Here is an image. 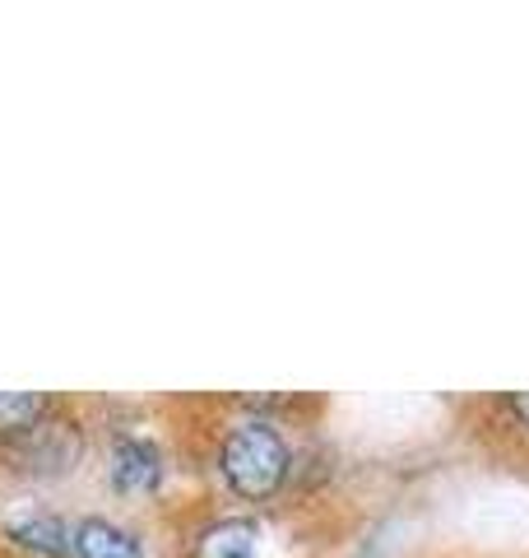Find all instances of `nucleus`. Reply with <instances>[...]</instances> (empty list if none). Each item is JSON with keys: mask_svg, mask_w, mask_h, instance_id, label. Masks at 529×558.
Here are the masks:
<instances>
[{"mask_svg": "<svg viewBox=\"0 0 529 558\" xmlns=\"http://www.w3.org/2000/svg\"><path fill=\"white\" fill-rule=\"evenodd\" d=\"M219 475L242 502H274L293 480V447L284 428L264 414H242L219 438Z\"/></svg>", "mask_w": 529, "mask_h": 558, "instance_id": "nucleus-1", "label": "nucleus"}, {"mask_svg": "<svg viewBox=\"0 0 529 558\" xmlns=\"http://www.w3.org/2000/svg\"><path fill=\"white\" fill-rule=\"evenodd\" d=\"M79 457H84V433L75 418H65L57 410L42 414L14 442H5V461L24 480H65L79 465Z\"/></svg>", "mask_w": 529, "mask_h": 558, "instance_id": "nucleus-2", "label": "nucleus"}, {"mask_svg": "<svg viewBox=\"0 0 529 558\" xmlns=\"http://www.w3.org/2000/svg\"><path fill=\"white\" fill-rule=\"evenodd\" d=\"M108 475H112L116 494H126V498L158 494V488H163V475H168L163 447L149 442V438H139V433H121V438L112 442Z\"/></svg>", "mask_w": 529, "mask_h": 558, "instance_id": "nucleus-3", "label": "nucleus"}, {"mask_svg": "<svg viewBox=\"0 0 529 558\" xmlns=\"http://www.w3.org/2000/svg\"><path fill=\"white\" fill-rule=\"evenodd\" d=\"M190 558H260V526L251 517H214L190 539Z\"/></svg>", "mask_w": 529, "mask_h": 558, "instance_id": "nucleus-4", "label": "nucleus"}, {"mask_svg": "<svg viewBox=\"0 0 529 558\" xmlns=\"http://www.w3.org/2000/svg\"><path fill=\"white\" fill-rule=\"evenodd\" d=\"M70 549H75V558H145L139 554V539L108 517L75 521L70 526Z\"/></svg>", "mask_w": 529, "mask_h": 558, "instance_id": "nucleus-5", "label": "nucleus"}, {"mask_svg": "<svg viewBox=\"0 0 529 558\" xmlns=\"http://www.w3.org/2000/svg\"><path fill=\"white\" fill-rule=\"evenodd\" d=\"M5 539H14V545L28 549V554H42V558H70L75 554L70 549V526L51 512H24V517L5 521Z\"/></svg>", "mask_w": 529, "mask_h": 558, "instance_id": "nucleus-6", "label": "nucleus"}, {"mask_svg": "<svg viewBox=\"0 0 529 558\" xmlns=\"http://www.w3.org/2000/svg\"><path fill=\"white\" fill-rule=\"evenodd\" d=\"M51 410L57 405L38 391H0V442H14L20 433H28Z\"/></svg>", "mask_w": 529, "mask_h": 558, "instance_id": "nucleus-7", "label": "nucleus"}, {"mask_svg": "<svg viewBox=\"0 0 529 558\" xmlns=\"http://www.w3.org/2000/svg\"><path fill=\"white\" fill-rule=\"evenodd\" d=\"M502 410L516 418V424L529 433V391H516V396H502Z\"/></svg>", "mask_w": 529, "mask_h": 558, "instance_id": "nucleus-8", "label": "nucleus"}]
</instances>
